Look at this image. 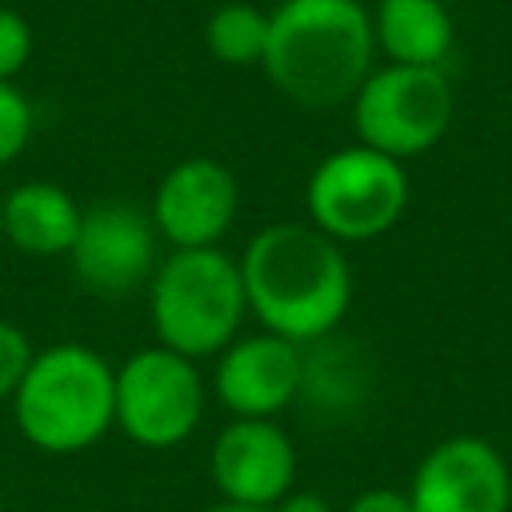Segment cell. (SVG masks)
<instances>
[{
    "label": "cell",
    "mask_w": 512,
    "mask_h": 512,
    "mask_svg": "<svg viewBox=\"0 0 512 512\" xmlns=\"http://www.w3.org/2000/svg\"><path fill=\"white\" fill-rule=\"evenodd\" d=\"M240 264L248 316L292 344H316L340 328L352 304V264L344 244L300 220L264 224Z\"/></svg>",
    "instance_id": "6da1fadb"
},
{
    "label": "cell",
    "mask_w": 512,
    "mask_h": 512,
    "mask_svg": "<svg viewBox=\"0 0 512 512\" xmlns=\"http://www.w3.org/2000/svg\"><path fill=\"white\" fill-rule=\"evenodd\" d=\"M372 12L360 0H280L268 12L260 68L288 100L332 108L356 96L376 68Z\"/></svg>",
    "instance_id": "7a4b0ae2"
},
{
    "label": "cell",
    "mask_w": 512,
    "mask_h": 512,
    "mask_svg": "<svg viewBox=\"0 0 512 512\" xmlns=\"http://www.w3.org/2000/svg\"><path fill=\"white\" fill-rule=\"evenodd\" d=\"M8 404L36 452L76 456L116 424V368L88 344H48L36 348Z\"/></svg>",
    "instance_id": "3957f363"
},
{
    "label": "cell",
    "mask_w": 512,
    "mask_h": 512,
    "mask_svg": "<svg viewBox=\"0 0 512 512\" xmlns=\"http://www.w3.org/2000/svg\"><path fill=\"white\" fill-rule=\"evenodd\" d=\"M144 292L156 344L188 360L220 356L248 316L240 264L224 248H172Z\"/></svg>",
    "instance_id": "277c9868"
},
{
    "label": "cell",
    "mask_w": 512,
    "mask_h": 512,
    "mask_svg": "<svg viewBox=\"0 0 512 512\" xmlns=\"http://www.w3.org/2000/svg\"><path fill=\"white\" fill-rule=\"evenodd\" d=\"M308 224L336 244H364L392 232L408 208V172L400 160L348 144L328 152L304 184Z\"/></svg>",
    "instance_id": "5b68a950"
},
{
    "label": "cell",
    "mask_w": 512,
    "mask_h": 512,
    "mask_svg": "<svg viewBox=\"0 0 512 512\" xmlns=\"http://www.w3.org/2000/svg\"><path fill=\"white\" fill-rule=\"evenodd\" d=\"M348 104L356 144H368L404 164L444 140L452 128L456 92L444 68L380 64L364 76Z\"/></svg>",
    "instance_id": "8992f818"
},
{
    "label": "cell",
    "mask_w": 512,
    "mask_h": 512,
    "mask_svg": "<svg viewBox=\"0 0 512 512\" xmlns=\"http://www.w3.org/2000/svg\"><path fill=\"white\" fill-rule=\"evenodd\" d=\"M204 416V380L196 360L152 344L116 368V428L140 448L184 444Z\"/></svg>",
    "instance_id": "52a82bcc"
},
{
    "label": "cell",
    "mask_w": 512,
    "mask_h": 512,
    "mask_svg": "<svg viewBox=\"0 0 512 512\" xmlns=\"http://www.w3.org/2000/svg\"><path fill=\"white\" fill-rule=\"evenodd\" d=\"M160 232L152 216L124 200H100L84 208L76 244L68 252L76 280L96 296H128L148 288L160 256Z\"/></svg>",
    "instance_id": "ba28073f"
},
{
    "label": "cell",
    "mask_w": 512,
    "mask_h": 512,
    "mask_svg": "<svg viewBox=\"0 0 512 512\" xmlns=\"http://www.w3.org/2000/svg\"><path fill=\"white\" fill-rule=\"evenodd\" d=\"M412 512H512V468L484 436L432 444L408 484Z\"/></svg>",
    "instance_id": "9c48e42d"
},
{
    "label": "cell",
    "mask_w": 512,
    "mask_h": 512,
    "mask_svg": "<svg viewBox=\"0 0 512 512\" xmlns=\"http://www.w3.org/2000/svg\"><path fill=\"white\" fill-rule=\"evenodd\" d=\"M236 208V176L212 156H188L160 176L148 216L168 248H220Z\"/></svg>",
    "instance_id": "30bf717a"
},
{
    "label": "cell",
    "mask_w": 512,
    "mask_h": 512,
    "mask_svg": "<svg viewBox=\"0 0 512 512\" xmlns=\"http://www.w3.org/2000/svg\"><path fill=\"white\" fill-rule=\"evenodd\" d=\"M208 476L220 500L244 508H272L292 492L296 448L276 420L232 416L212 440Z\"/></svg>",
    "instance_id": "8fae6325"
},
{
    "label": "cell",
    "mask_w": 512,
    "mask_h": 512,
    "mask_svg": "<svg viewBox=\"0 0 512 512\" xmlns=\"http://www.w3.org/2000/svg\"><path fill=\"white\" fill-rule=\"evenodd\" d=\"M300 380H304V348L264 328L252 336H236L216 356V372H212L216 400L232 416H260V420H276L292 400H300Z\"/></svg>",
    "instance_id": "7c38bea8"
},
{
    "label": "cell",
    "mask_w": 512,
    "mask_h": 512,
    "mask_svg": "<svg viewBox=\"0 0 512 512\" xmlns=\"http://www.w3.org/2000/svg\"><path fill=\"white\" fill-rule=\"evenodd\" d=\"M84 208L52 180H28L0 196V236L24 256H68Z\"/></svg>",
    "instance_id": "4fadbf2b"
},
{
    "label": "cell",
    "mask_w": 512,
    "mask_h": 512,
    "mask_svg": "<svg viewBox=\"0 0 512 512\" xmlns=\"http://www.w3.org/2000/svg\"><path fill=\"white\" fill-rule=\"evenodd\" d=\"M372 40L388 64L444 68L456 44V28L440 0H376Z\"/></svg>",
    "instance_id": "5bb4252c"
},
{
    "label": "cell",
    "mask_w": 512,
    "mask_h": 512,
    "mask_svg": "<svg viewBox=\"0 0 512 512\" xmlns=\"http://www.w3.org/2000/svg\"><path fill=\"white\" fill-rule=\"evenodd\" d=\"M204 48L212 60L232 64V68L260 64L268 48V12L248 0H228L212 8L204 24Z\"/></svg>",
    "instance_id": "9a60e30c"
},
{
    "label": "cell",
    "mask_w": 512,
    "mask_h": 512,
    "mask_svg": "<svg viewBox=\"0 0 512 512\" xmlns=\"http://www.w3.org/2000/svg\"><path fill=\"white\" fill-rule=\"evenodd\" d=\"M32 128H36L32 100L12 80H0V168H8L28 148Z\"/></svg>",
    "instance_id": "2e32d148"
},
{
    "label": "cell",
    "mask_w": 512,
    "mask_h": 512,
    "mask_svg": "<svg viewBox=\"0 0 512 512\" xmlns=\"http://www.w3.org/2000/svg\"><path fill=\"white\" fill-rule=\"evenodd\" d=\"M28 60H32V28L16 8L0 4V80H16Z\"/></svg>",
    "instance_id": "e0dca14e"
},
{
    "label": "cell",
    "mask_w": 512,
    "mask_h": 512,
    "mask_svg": "<svg viewBox=\"0 0 512 512\" xmlns=\"http://www.w3.org/2000/svg\"><path fill=\"white\" fill-rule=\"evenodd\" d=\"M32 356H36V348L24 336V328L12 324V320H0V400H12V392L20 388Z\"/></svg>",
    "instance_id": "ac0fdd59"
},
{
    "label": "cell",
    "mask_w": 512,
    "mask_h": 512,
    "mask_svg": "<svg viewBox=\"0 0 512 512\" xmlns=\"http://www.w3.org/2000/svg\"><path fill=\"white\" fill-rule=\"evenodd\" d=\"M344 512H412V500H408V488H364L348 500Z\"/></svg>",
    "instance_id": "d6986e66"
},
{
    "label": "cell",
    "mask_w": 512,
    "mask_h": 512,
    "mask_svg": "<svg viewBox=\"0 0 512 512\" xmlns=\"http://www.w3.org/2000/svg\"><path fill=\"white\" fill-rule=\"evenodd\" d=\"M272 512H332V504H328L320 492L292 488L284 500H276V504H272Z\"/></svg>",
    "instance_id": "ffe728a7"
},
{
    "label": "cell",
    "mask_w": 512,
    "mask_h": 512,
    "mask_svg": "<svg viewBox=\"0 0 512 512\" xmlns=\"http://www.w3.org/2000/svg\"><path fill=\"white\" fill-rule=\"evenodd\" d=\"M204 512H272V508H244V504H228V500H220V504H212V508H204Z\"/></svg>",
    "instance_id": "44dd1931"
}]
</instances>
